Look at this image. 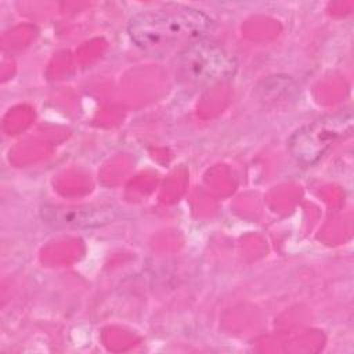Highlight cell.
<instances>
[{
  "label": "cell",
  "instance_id": "1",
  "mask_svg": "<svg viewBox=\"0 0 354 354\" xmlns=\"http://www.w3.org/2000/svg\"><path fill=\"white\" fill-rule=\"evenodd\" d=\"M214 21L201 10L181 4H166L134 14L127 24L131 41L145 53L166 54L207 37ZM178 50V51H180Z\"/></svg>",
  "mask_w": 354,
  "mask_h": 354
},
{
  "label": "cell",
  "instance_id": "2",
  "mask_svg": "<svg viewBox=\"0 0 354 354\" xmlns=\"http://www.w3.org/2000/svg\"><path fill=\"white\" fill-rule=\"evenodd\" d=\"M235 71V58L221 44L207 37L183 47L176 59L178 80L192 88H206L225 82Z\"/></svg>",
  "mask_w": 354,
  "mask_h": 354
},
{
  "label": "cell",
  "instance_id": "3",
  "mask_svg": "<svg viewBox=\"0 0 354 354\" xmlns=\"http://www.w3.org/2000/svg\"><path fill=\"white\" fill-rule=\"evenodd\" d=\"M353 131V112L350 109L336 111L317 118L297 129L288 140L292 158L303 165L317 163L336 141L346 138Z\"/></svg>",
  "mask_w": 354,
  "mask_h": 354
},
{
  "label": "cell",
  "instance_id": "4",
  "mask_svg": "<svg viewBox=\"0 0 354 354\" xmlns=\"http://www.w3.org/2000/svg\"><path fill=\"white\" fill-rule=\"evenodd\" d=\"M41 218L57 228H93L112 223L116 218V209L111 205L61 206L43 205Z\"/></svg>",
  "mask_w": 354,
  "mask_h": 354
},
{
  "label": "cell",
  "instance_id": "5",
  "mask_svg": "<svg viewBox=\"0 0 354 354\" xmlns=\"http://www.w3.org/2000/svg\"><path fill=\"white\" fill-rule=\"evenodd\" d=\"M259 100L266 105L288 104L295 101L297 95V86L289 76H268L257 87Z\"/></svg>",
  "mask_w": 354,
  "mask_h": 354
}]
</instances>
